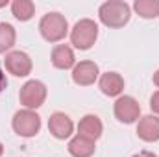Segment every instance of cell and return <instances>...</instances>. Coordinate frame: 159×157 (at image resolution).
Masks as SVG:
<instances>
[{"label": "cell", "instance_id": "7a4b0ae2", "mask_svg": "<svg viewBox=\"0 0 159 157\" xmlns=\"http://www.w3.org/2000/svg\"><path fill=\"white\" fill-rule=\"evenodd\" d=\"M39 32L44 41L59 43L69 34V22H67V19L61 13L52 11V13L43 15V19L39 20Z\"/></svg>", "mask_w": 159, "mask_h": 157}, {"label": "cell", "instance_id": "d6986e66", "mask_svg": "<svg viewBox=\"0 0 159 157\" xmlns=\"http://www.w3.org/2000/svg\"><path fill=\"white\" fill-rule=\"evenodd\" d=\"M6 87H7V78H6V74H4V70H2V63H0V92H2Z\"/></svg>", "mask_w": 159, "mask_h": 157}, {"label": "cell", "instance_id": "3957f363", "mask_svg": "<svg viewBox=\"0 0 159 157\" xmlns=\"http://www.w3.org/2000/svg\"><path fill=\"white\" fill-rule=\"evenodd\" d=\"M98 39V24L91 19H81L70 30V44L78 50H89Z\"/></svg>", "mask_w": 159, "mask_h": 157}, {"label": "cell", "instance_id": "ba28073f", "mask_svg": "<svg viewBox=\"0 0 159 157\" xmlns=\"http://www.w3.org/2000/svg\"><path fill=\"white\" fill-rule=\"evenodd\" d=\"M48 131L52 133V137H56L57 141H65L72 135L74 131V124L69 115L57 111V113H52L48 118Z\"/></svg>", "mask_w": 159, "mask_h": 157}, {"label": "cell", "instance_id": "30bf717a", "mask_svg": "<svg viewBox=\"0 0 159 157\" xmlns=\"http://www.w3.org/2000/svg\"><path fill=\"white\" fill-rule=\"evenodd\" d=\"M137 135L144 142H157L159 141V117L146 115L141 117L137 122Z\"/></svg>", "mask_w": 159, "mask_h": 157}, {"label": "cell", "instance_id": "ffe728a7", "mask_svg": "<svg viewBox=\"0 0 159 157\" xmlns=\"http://www.w3.org/2000/svg\"><path fill=\"white\" fill-rule=\"evenodd\" d=\"M131 157H156L152 152H139V154H135V155H131Z\"/></svg>", "mask_w": 159, "mask_h": 157}, {"label": "cell", "instance_id": "e0dca14e", "mask_svg": "<svg viewBox=\"0 0 159 157\" xmlns=\"http://www.w3.org/2000/svg\"><path fill=\"white\" fill-rule=\"evenodd\" d=\"M15 41H17L15 28L7 22H0V54H6L7 50H11L15 46Z\"/></svg>", "mask_w": 159, "mask_h": 157}, {"label": "cell", "instance_id": "8992f818", "mask_svg": "<svg viewBox=\"0 0 159 157\" xmlns=\"http://www.w3.org/2000/svg\"><path fill=\"white\" fill-rule=\"evenodd\" d=\"M113 113H115V118L122 124H133L141 117V105L133 96L124 94V96H119L115 100Z\"/></svg>", "mask_w": 159, "mask_h": 157}, {"label": "cell", "instance_id": "5b68a950", "mask_svg": "<svg viewBox=\"0 0 159 157\" xmlns=\"http://www.w3.org/2000/svg\"><path fill=\"white\" fill-rule=\"evenodd\" d=\"M46 94H48V91H46V85L43 81H39V79H30V81H26L20 87L19 100L24 105V109L35 111V109H39L41 105L44 104Z\"/></svg>", "mask_w": 159, "mask_h": 157}, {"label": "cell", "instance_id": "9c48e42d", "mask_svg": "<svg viewBox=\"0 0 159 157\" xmlns=\"http://www.w3.org/2000/svg\"><path fill=\"white\" fill-rule=\"evenodd\" d=\"M98 65L94 61H80L72 69V81L80 87H89L98 79Z\"/></svg>", "mask_w": 159, "mask_h": 157}, {"label": "cell", "instance_id": "7402d4cb", "mask_svg": "<svg viewBox=\"0 0 159 157\" xmlns=\"http://www.w3.org/2000/svg\"><path fill=\"white\" fill-rule=\"evenodd\" d=\"M4 155V144H2V142H0V157Z\"/></svg>", "mask_w": 159, "mask_h": 157}, {"label": "cell", "instance_id": "5bb4252c", "mask_svg": "<svg viewBox=\"0 0 159 157\" xmlns=\"http://www.w3.org/2000/svg\"><path fill=\"white\" fill-rule=\"evenodd\" d=\"M69 154L72 157H93L94 155V141L91 139H85L81 135H74L70 141H69Z\"/></svg>", "mask_w": 159, "mask_h": 157}, {"label": "cell", "instance_id": "7c38bea8", "mask_svg": "<svg viewBox=\"0 0 159 157\" xmlns=\"http://www.w3.org/2000/svg\"><path fill=\"white\" fill-rule=\"evenodd\" d=\"M98 87L106 96H109V98L117 96L119 98L122 94V91H124V78L119 72H106L98 79Z\"/></svg>", "mask_w": 159, "mask_h": 157}, {"label": "cell", "instance_id": "8fae6325", "mask_svg": "<svg viewBox=\"0 0 159 157\" xmlns=\"http://www.w3.org/2000/svg\"><path fill=\"white\" fill-rule=\"evenodd\" d=\"M50 59H52V65L59 70H69V69H74V65H76L74 50L69 44H56Z\"/></svg>", "mask_w": 159, "mask_h": 157}, {"label": "cell", "instance_id": "603a6c76", "mask_svg": "<svg viewBox=\"0 0 159 157\" xmlns=\"http://www.w3.org/2000/svg\"><path fill=\"white\" fill-rule=\"evenodd\" d=\"M4 6H7V0H2L0 2V7H4Z\"/></svg>", "mask_w": 159, "mask_h": 157}, {"label": "cell", "instance_id": "277c9868", "mask_svg": "<svg viewBox=\"0 0 159 157\" xmlns=\"http://www.w3.org/2000/svg\"><path fill=\"white\" fill-rule=\"evenodd\" d=\"M11 128L19 137H24V139L35 137L41 129V117L32 109H20L13 115Z\"/></svg>", "mask_w": 159, "mask_h": 157}, {"label": "cell", "instance_id": "44dd1931", "mask_svg": "<svg viewBox=\"0 0 159 157\" xmlns=\"http://www.w3.org/2000/svg\"><path fill=\"white\" fill-rule=\"evenodd\" d=\"M152 79H154V85H156V87H159V69L154 72V78H152Z\"/></svg>", "mask_w": 159, "mask_h": 157}, {"label": "cell", "instance_id": "4fadbf2b", "mask_svg": "<svg viewBox=\"0 0 159 157\" xmlns=\"http://www.w3.org/2000/svg\"><path fill=\"white\" fill-rule=\"evenodd\" d=\"M104 133V124L102 120L96 117V115H85V117L80 120L78 124V135L85 137V139H91V141H98Z\"/></svg>", "mask_w": 159, "mask_h": 157}, {"label": "cell", "instance_id": "9a60e30c", "mask_svg": "<svg viewBox=\"0 0 159 157\" xmlns=\"http://www.w3.org/2000/svg\"><path fill=\"white\" fill-rule=\"evenodd\" d=\"M11 13L17 20L26 22L35 15V4L32 0H13L11 2Z\"/></svg>", "mask_w": 159, "mask_h": 157}, {"label": "cell", "instance_id": "ac0fdd59", "mask_svg": "<svg viewBox=\"0 0 159 157\" xmlns=\"http://www.w3.org/2000/svg\"><path fill=\"white\" fill-rule=\"evenodd\" d=\"M150 109L154 111V115H159V91L150 96Z\"/></svg>", "mask_w": 159, "mask_h": 157}, {"label": "cell", "instance_id": "2e32d148", "mask_svg": "<svg viewBox=\"0 0 159 157\" xmlns=\"http://www.w3.org/2000/svg\"><path fill=\"white\" fill-rule=\"evenodd\" d=\"M133 9L143 19H156L159 17V0H135Z\"/></svg>", "mask_w": 159, "mask_h": 157}, {"label": "cell", "instance_id": "6da1fadb", "mask_svg": "<svg viewBox=\"0 0 159 157\" xmlns=\"http://www.w3.org/2000/svg\"><path fill=\"white\" fill-rule=\"evenodd\" d=\"M131 7L122 0H107L98 9V19L107 28H122L129 22Z\"/></svg>", "mask_w": 159, "mask_h": 157}, {"label": "cell", "instance_id": "52a82bcc", "mask_svg": "<svg viewBox=\"0 0 159 157\" xmlns=\"http://www.w3.org/2000/svg\"><path fill=\"white\" fill-rule=\"evenodd\" d=\"M4 67L9 74L17 76V78H26L30 72H32V57L26 54V52H20V50H13V52H7L6 54V59H4Z\"/></svg>", "mask_w": 159, "mask_h": 157}]
</instances>
